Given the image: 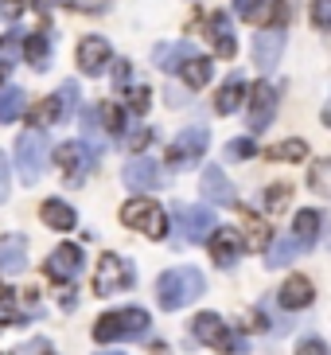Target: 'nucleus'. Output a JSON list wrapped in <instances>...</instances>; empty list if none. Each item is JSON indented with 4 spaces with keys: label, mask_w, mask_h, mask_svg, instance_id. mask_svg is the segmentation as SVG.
Listing matches in <instances>:
<instances>
[{
    "label": "nucleus",
    "mask_w": 331,
    "mask_h": 355,
    "mask_svg": "<svg viewBox=\"0 0 331 355\" xmlns=\"http://www.w3.org/2000/svg\"><path fill=\"white\" fill-rule=\"evenodd\" d=\"M296 355H328V347H323L320 340H304V344L296 347Z\"/></svg>",
    "instance_id": "obj_43"
},
{
    "label": "nucleus",
    "mask_w": 331,
    "mask_h": 355,
    "mask_svg": "<svg viewBox=\"0 0 331 355\" xmlns=\"http://www.w3.org/2000/svg\"><path fill=\"white\" fill-rule=\"evenodd\" d=\"M125 184L133 191H156V184H160V164L148 157H136L125 164Z\"/></svg>",
    "instance_id": "obj_15"
},
{
    "label": "nucleus",
    "mask_w": 331,
    "mask_h": 355,
    "mask_svg": "<svg viewBox=\"0 0 331 355\" xmlns=\"http://www.w3.org/2000/svg\"><path fill=\"white\" fill-rule=\"evenodd\" d=\"M0 270L12 273V277H20L28 270V239L24 234H8L0 242Z\"/></svg>",
    "instance_id": "obj_16"
},
{
    "label": "nucleus",
    "mask_w": 331,
    "mask_h": 355,
    "mask_svg": "<svg viewBox=\"0 0 331 355\" xmlns=\"http://www.w3.org/2000/svg\"><path fill=\"white\" fill-rule=\"evenodd\" d=\"M249 4H253V0H234V8H238V16H246V12H249Z\"/></svg>",
    "instance_id": "obj_47"
},
{
    "label": "nucleus",
    "mask_w": 331,
    "mask_h": 355,
    "mask_svg": "<svg viewBox=\"0 0 331 355\" xmlns=\"http://www.w3.org/2000/svg\"><path fill=\"white\" fill-rule=\"evenodd\" d=\"M43 164H47V137L43 129H24L16 137V168H20V180L24 184H35L43 176Z\"/></svg>",
    "instance_id": "obj_4"
},
{
    "label": "nucleus",
    "mask_w": 331,
    "mask_h": 355,
    "mask_svg": "<svg viewBox=\"0 0 331 355\" xmlns=\"http://www.w3.org/2000/svg\"><path fill=\"white\" fill-rule=\"evenodd\" d=\"M16 320H28V316H20L16 297H12L8 289H0V324H16Z\"/></svg>",
    "instance_id": "obj_37"
},
{
    "label": "nucleus",
    "mask_w": 331,
    "mask_h": 355,
    "mask_svg": "<svg viewBox=\"0 0 331 355\" xmlns=\"http://www.w3.org/2000/svg\"><path fill=\"white\" fill-rule=\"evenodd\" d=\"M273 16H285V4H277V0H253L246 12V20H253V24H265Z\"/></svg>",
    "instance_id": "obj_30"
},
{
    "label": "nucleus",
    "mask_w": 331,
    "mask_h": 355,
    "mask_svg": "<svg viewBox=\"0 0 331 355\" xmlns=\"http://www.w3.org/2000/svg\"><path fill=\"white\" fill-rule=\"evenodd\" d=\"M289 199H292L289 184H273V188L265 191V211H269V215H280V211L289 207Z\"/></svg>",
    "instance_id": "obj_34"
},
{
    "label": "nucleus",
    "mask_w": 331,
    "mask_h": 355,
    "mask_svg": "<svg viewBox=\"0 0 331 355\" xmlns=\"http://www.w3.org/2000/svg\"><path fill=\"white\" fill-rule=\"evenodd\" d=\"M207 145H211V133H207V129L187 125L184 133H176V141H172V148H168V164H172V168L195 164V160L207 153Z\"/></svg>",
    "instance_id": "obj_7"
},
{
    "label": "nucleus",
    "mask_w": 331,
    "mask_h": 355,
    "mask_svg": "<svg viewBox=\"0 0 331 355\" xmlns=\"http://www.w3.org/2000/svg\"><path fill=\"white\" fill-rule=\"evenodd\" d=\"M168 105H187V94L172 86V90H168Z\"/></svg>",
    "instance_id": "obj_45"
},
{
    "label": "nucleus",
    "mask_w": 331,
    "mask_h": 355,
    "mask_svg": "<svg viewBox=\"0 0 331 355\" xmlns=\"http://www.w3.org/2000/svg\"><path fill=\"white\" fill-rule=\"evenodd\" d=\"M78 266H82V250L74 246V242H62V246H55L51 258H47V277H51L55 285H66L78 273Z\"/></svg>",
    "instance_id": "obj_9"
},
{
    "label": "nucleus",
    "mask_w": 331,
    "mask_h": 355,
    "mask_svg": "<svg viewBox=\"0 0 331 355\" xmlns=\"http://www.w3.org/2000/svg\"><path fill=\"white\" fill-rule=\"evenodd\" d=\"M74 105H78V86L62 83L59 94H55V102H51V117H55V121H66V117L74 114Z\"/></svg>",
    "instance_id": "obj_26"
},
{
    "label": "nucleus",
    "mask_w": 331,
    "mask_h": 355,
    "mask_svg": "<svg viewBox=\"0 0 331 355\" xmlns=\"http://www.w3.org/2000/svg\"><path fill=\"white\" fill-rule=\"evenodd\" d=\"M195 336L207 347H215V352H246V340H238V336L230 332L218 313H199L195 316Z\"/></svg>",
    "instance_id": "obj_5"
},
{
    "label": "nucleus",
    "mask_w": 331,
    "mask_h": 355,
    "mask_svg": "<svg viewBox=\"0 0 331 355\" xmlns=\"http://www.w3.org/2000/svg\"><path fill=\"white\" fill-rule=\"evenodd\" d=\"M109 59H114V51H109V43H105L102 35H86V40L78 43V67H82L90 78H98V74L109 67Z\"/></svg>",
    "instance_id": "obj_11"
},
{
    "label": "nucleus",
    "mask_w": 331,
    "mask_h": 355,
    "mask_svg": "<svg viewBox=\"0 0 331 355\" xmlns=\"http://www.w3.org/2000/svg\"><path fill=\"white\" fill-rule=\"evenodd\" d=\"M176 230L184 242H207L211 230H215V211L207 203H199V207H176Z\"/></svg>",
    "instance_id": "obj_8"
},
{
    "label": "nucleus",
    "mask_w": 331,
    "mask_h": 355,
    "mask_svg": "<svg viewBox=\"0 0 331 355\" xmlns=\"http://www.w3.org/2000/svg\"><path fill=\"white\" fill-rule=\"evenodd\" d=\"M242 102H246V83H242V78H230V83L222 86V90H218L215 110H218V114H234V110H238Z\"/></svg>",
    "instance_id": "obj_24"
},
{
    "label": "nucleus",
    "mask_w": 331,
    "mask_h": 355,
    "mask_svg": "<svg viewBox=\"0 0 331 355\" xmlns=\"http://www.w3.org/2000/svg\"><path fill=\"white\" fill-rule=\"evenodd\" d=\"M35 4H39V8H47V4H51V0H35Z\"/></svg>",
    "instance_id": "obj_48"
},
{
    "label": "nucleus",
    "mask_w": 331,
    "mask_h": 355,
    "mask_svg": "<svg viewBox=\"0 0 331 355\" xmlns=\"http://www.w3.org/2000/svg\"><path fill=\"white\" fill-rule=\"evenodd\" d=\"M308 157V145L304 141H280L269 148V160H304Z\"/></svg>",
    "instance_id": "obj_33"
},
{
    "label": "nucleus",
    "mask_w": 331,
    "mask_h": 355,
    "mask_svg": "<svg viewBox=\"0 0 331 355\" xmlns=\"http://www.w3.org/2000/svg\"><path fill=\"white\" fill-rule=\"evenodd\" d=\"M16 59H20V35H4L0 40V78L16 67Z\"/></svg>",
    "instance_id": "obj_31"
},
{
    "label": "nucleus",
    "mask_w": 331,
    "mask_h": 355,
    "mask_svg": "<svg viewBox=\"0 0 331 355\" xmlns=\"http://www.w3.org/2000/svg\"><path fill=\"white\" fill-rule=\"evenodd\" d=\"M20 51L28 55V63L35 67V71H43V59H47V35H28Z\"/></svg>",
    "instance_id": "obj_32"
},
{
    "label": "nucleus",
    "mask_w": 331,
    "mask_h": 355,
    "mask_svg": "<svg viewBox=\"0 0 331 355\" xmlns=\"http://www.w3.org/2000/svg\"><path fill=\"white\" fill-rule=\"evenodd\" d=\"M129 285H133V266L121 254H105L98 261V273H93V293L98 297H109L114 289H129Z\"/></svg>",
    "instance_id": "obj_6"
},
{
    "label": "nucleus",
    "mask_w": 331,
    "mask_h": 355,
    "mask_svg": "<svg viewBox=\"0 0 331 355\" xmlns=\"http://www.w3.org/2000/svg\"><path fill=\"white\" fill-rule=\"evenodd\" d=\"M148 137H152V133H148V129H145V133H136L133 141H129V145H133V148H141V145H148Z\"/></svg>",
    "instance_id": "obj_46"
},
{
    "label": "nucleus",
    "mask_w": 331,
    "mask_h": 355,
    "mask_svg": "<svg viewBox=\"0 0 331 355\" xmlns=\"http://www.w3.org/2000/svg\"><path fill=\"white\" fill-rule=\"evenodd\" d=\"M71 8H78V12H102L109 0H66Z\"/></svg>",
    "instance_id": "obj_41"
},
{
    "label": "nucleus",
    "mask_w": 331,
    "mask_h": 355,
    "mask_svg": "<svg viewBox=\"0 0 331 355\" xmlns=\"http://www.w3.org/2000/svg\"><path fill=\"white\" fill-rule=\"evenodd\" d=\"M148 332V313L145 309H121V313H105L93 324V340L109 344V340H136Z\"/></svg>",
    "instance_id": "obj_2"
},
{
    "label": "nucleus",
    "mask_w": 331,
    "mask_h": 355,
    "mask_svg": "<svg viewBox=\"0 0 331 355\" xmlns=\"http://www.w3.org/2000/svg\"><path fill=\"white\" fill-rule=\"evenodd\" d=\"M98 355H121V352H98Z\"/></svg>",
    "instance_id": "obj_49"
},
{
    "label": "nucleus",
    "mask_w": 331,
    "mask_h": 355,
    "mask_svg": "<svg viewBox=\"0 0 331 355\" xmlns=\"http://www.w3.org/2000/svg\"><path fill=\"white\" fill-rule=\"evenodd\" d=\"M203 196H207L211 203H218V207H238L234 184L226 180V172L218 164H207V172H203Z\"/></svg>",
    "instance_id": "obj_13"
},
{
    "label": "nucleus",
    "mask_w": 331,
    "mask_h": 355,
    "mask_svg": "<svg viewBox=\"0 0 331 355\" xmlns=\"http://www.w3.org/2000/svg\"><path fill=\"white\" fill-rule=\"evenodd\" d=\"M121 223L125 227H133V230H141L145 239H164L168 234V215H164V207L156 203V199H129L121 207Z\"/></svg>",
    "instance_id": "obj_3"
},
{
    "label": "nucleus",
    "mask_w": 331,
    "mask_h": 355,
    "mask_svg": "<svg viewBox=\"0 0 331 355\" xmlns=\"http://www.w3.org/2000/svg\"><path fill=\"white\" fill-rule=\"evenodd\" d=\"M20 12H24V0H0V16H4V20L20 16Z\"/></svg>",
    "instance_id": "obj_42"
},
{
    "label": "nucleus",
    "mask_w": 331,
    "mask_h": 355,
    "mask_svg": "<svg viewBox=\"0 0 331 355\" xmlns=\"http://www.w3.org/2000/svg\"><path fill=\"white\" fill-rule=\"evenodd\" d=\"M179 74H184L191 86H207L211 74H215V67H211V59H199V55H191V59L179 67Z\"/></svg>",
    "instance_id": "obj_28"
},
{
    "label": "nucleus",
    "mask_w": 331,
    "mask_h": 355,
    "mask_svg": "<svg viewBox=\"0 0 331 355\" xmlns=\"http://www.w3.org/2000/svg\"><path fill=\"white\" fill-rule=\"evenodd\" d=\"M320 227H323V215L308 207V211L296 215V223H292V239L301 242V246H312V242L320 239Z\"/></svg>",
    "instance_id": "obj_22"
},
{
    "label": "nucleus",
    "mask_w": 331,
    "mask_h": 355,
    "mask_svg": "<svg viewBox=\"0 0 331 355\" xmlns=\"http://www.w3.org/2000/svg\"><path fill=\"white\" fill-rule=\"evenodd\" d=\"M265 261H269V270H280V266H289L292 258H296V250H304L296 239H285V242H273V246H265Z\"/></svg>",
    "instance_id": "obj_27"
},
{
    "label": "nucleus",
    "mask_w": 331,
    "mask_h": 355,
    "mask_svg": "<svg viewBox=\"0 0 331 355\" xmlns=\"http://www.w3.org/2000/svg\"><path fill=\"white\" fill-rule=\"evenodd\" d=\"M308 188L316 191V196H328V191H331V160H316V164H312Z\"/></svg>",
    "instance_id": "obj_29"
},
{
    "label": "nucleus",
    "mask_w": 331,
    "mask_h": 355,
    "mask_svg": "<svg viewBox=\"0 0 331 355\" xmlns=\"http://www.w3.org/2000/svg\"><path fill=\"white\" fill-rule=\"evenodd\" d=\"M98 117L105 121V129H102V133H109V137H117V133H121V121H125V117H121V110H117L114 102L98 105Z\"/></svg>",
    "instance_id": "obj_35"
},
{
    "label": "nucleus",
    "mask_w": 331,
    "mask_h": 355,
    "mask_svg": "<svg viewBox=\"0 0 331 355\" xmlns=\"http://www.w3.org/2000/svg\"><path fill=\"white\" fill-rule=\"evenodd\" d=\"M312 297H316V289H312L308 277H289V282L280 285V304L285 309H308Z\"/></svg>",
    "instance_id": "obj_20"
},
{
    "label": "nucleus",
    "mask_w": 331,
    "mask_h": 355,
    "mask_svg": "<svg viewBox=\"0 0 331 355\" xmlns=\"http://www.w3.org/2000/svg\"><path fill=\"white\" fill-rule=\"evenodd\" d=\"M226 157H230V160L253 157V141H249V137H242V141H230V145H226Z\"/></svg>",
    "instance_id": "obj_39"
},
{
    "label": "nucleus",
    "mask_w": 331,
    "mask_h": 355,
    "mask_svg": "<svg viewBox=\"0 0 331 355\" xmlns=\"http://www.w3.org/2000/svg\"><path fill=\"white\" fill-rule=\"evenodd\" d=\"M203 289H207L203 273L191 270V266H176V270L160 273V282H156V301H160V309L176 313V309H184V304L199 301Z\"/></svg>",
    "instance_id": "obj_1"
},
{
    "label": "nucleus",
    "mask_w": 331,
    "mask_h": 355,
    "mask_svg": "<svg viewBox=\"0 0 331 355\" xmlns=\"http://www.w3.org/2000/svg\"><path fill=\"white\" fill-rule=\"evenodd\" d=\"M280 51H285V32L280 28H265V32L253 40V63L261 71H273L280 63Z\"/></svg>",
    "instance_id": "obj_14"
},
{
    "label": "nucleus",
    "mask_w": 331,
    "mask_h": 355,
    "mask_svg": "<svg viewBox=\"0 0 331 355\" xmlns=\"http://www.w3.org/2000/svg\"><path fill=\"white\" fill-rule=\"evenodd\" d=\"M312 20H316V28H328L331 24V0H312Z\"/></svg>",
    "instance_id": "obj_38"
},
{
    "label": "nucleus",
    "mask_w": 331,
    "mask_h": 355,
    "mask_svg": "<svg viewBox=\"0 0 331 355\" xmlns=\"http://www.w3.org/2000/svg\"><path fill=\"white\" fill-rule=\"evenodd\" d=\"M78 157H82V145H78V141H71V145H59V148H55V164L66 168V172L78 164Z\"/></svg>",
    "instance_id": "obj_36"
},
{
    "label": "nucleus",
    "mask_w": 331,
    "mask_h": 355,
    "mask_svg": "<svg viewBox=\"0 0 331 355\" xmlns=\"http://www.w3.org/2000/svg\"><path fill=\"white\" fill-rule=\"evenodd\" d=\"M24 110H28V94H24V90H16V86H12V90H0V121H4V125L16 121Z\"/></svg>",
    "instance_id": "obj_25"
},
{
    "label": "nucleus",
    "mask_w": 331,
    "mask_h": 355,
    "mask_svg": "<svg viewBox=\"0 0 331 355\" xmlns=\"http://www.w3.org/2000/svg\"><path fill=\"white\" fill-rule=\"evenodd\" d=\"M238 250H242V239H238V230H234V227L211 230V254H215L218 266H234Z\"/></svg>",
    "instance_id": "obj_17"
},
{
    "label": "nucleus",
    "mask_w": 331,
    "mask_h": 355,
    "mask_svg": "<svg viewBox=\"0 0 331 355\" xmlns=\"http://www.w3.org/2000/svg\"><path fill=\"white\" fill-rule=\"evenodd\" d=\"M238 219H242V230H246L249 246H253V250H265V246H269V239H273L269 223L258 219V215H253V211H246V207H238Z\"/></svg>",
    "instance_id": "obj_21"
},
{
    "label": "nucleus",
    "mask_w": 331,
    "mask_h": 355,
    "mask_svg": "<svg viewBox=\"0 0 331 355\" xmlns=\"http://www.w3.org/2000/svg\"><path fill=\"white\" fill-rule=\"evenodd\" d=\"M114 90L129 102V110H136V114H145V110H148V86L145 83H133V67H129V63H117Z\"/></svg>",
    "instance_id": "obj_12"
},
{
    "label": "nucleus",
    "mask_w": 331,
    "mask_h": 355,
    "mask_svg": "<svg viewBox=\"0 0 331 355\" xmlns=\"http://www.w3.org/2000/svg\"><path fill=\"white\" fill-rule=\"evenodd\" d=\"M191 55H195L191 43H160V47L152 51V63L160 67V71H168V74H179V67H184Z\"/></svg>",
    "instance_id": "obj_19"
},
{
    "label": "nucleus",
    "mask_w": 331,
    "mask_h": 355,
    "mask_svg": "<svg viewBox=\"0 0 331 355\" xmlns=\"http://www.w3.org/2000/svg\"><path fill=\"white\" fill-rule=\"evenodd\" d=\"M39 215H43V223H47V227H55V230H71L74 223H78V215H74V207H66L62 199H47Z\"/></svg>",
    "instance_id": "obj_23"
},
{
    "label": "nucleus",
    "mask_w": 331,
    "mask_h": 355,
    "mask_svg": "<svg viewBox=\"0 0 331 355\" xmlns=\"http://www.w3.org/2000/svg\"><path fill=\"white\" fill-rule=\"evenodd\" d=\"M273 114H277V90L269 83H258L249 90V129L261 133L273 121Z\"/></svg>",
    "instance_id": "obj_10"
},
{
    "label": "nucleus",
    "mask_w": 331,
    "mask_h": 355,
    "mask_svg": "<svg viewBox=\"0 0 331 355\" xmlns=\"http://www.w3.org/2000/svg\"><path fill=\"white\" fill-rule=\"evenodd\" d=\"M24 355H51V347L43 344V340H31V344L24 347Z\"/></svg>",
    "instance_id": "obj_44"
},
{
    "label": "nucleus",
    "mask_w": 331,
    "mask_h": 355,
    "mask_svg": "<svg viewBox=\"0 0 331 355\" xmlns=\"http://www.w3.org/2000/svg\"><path fill=\"white\" fill-rule=\"evenodd\" d=\"M207 32H211V43H215V55H222V59H234L238 43H234V32H230V16L215 12V16L207 20Z\"/></svg>",
    "instance_id": "obj_18"
},
{
    "label": "nucleus",
    "mask_w": 331,
    "mask_h": 355,
    "mask_svg": "<svg viewBox=\"0 0 331 355\" xmlns=\"http://www.w3.org/2000/svg\"><path fill=\"white\" fill-rule=\"evenodd\" d=\"M8 188H12V172H8V160H4V153H0V203L8 199Z\"/></svg>",
    "instance_id": "obj_40"
}]
</instances>
